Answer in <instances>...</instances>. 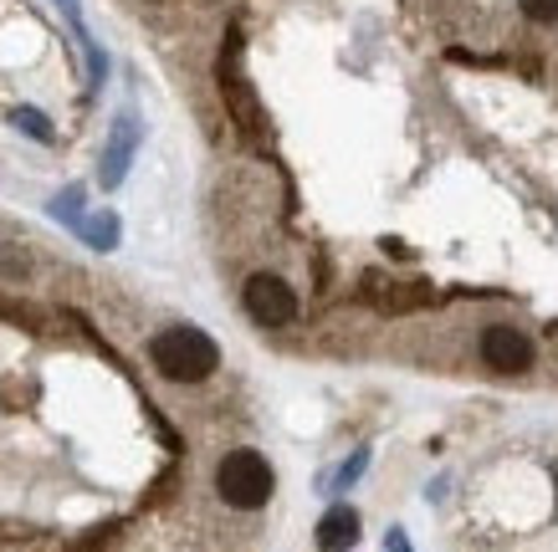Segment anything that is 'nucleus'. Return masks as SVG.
I'll use <instances>...</instances> for the list:
<instances>
[{"label":"nucleus","mask_w":558,"mask_h":552,"mask_svg":"<svg viewBox=\"0 0 558 552\" xmlns=\"http://www.w3.org/2000/svg\"><path fill=\"white\" fill-rule=\"evenodd\" d=\"M364 466H369V451H354L349 461H343V470H339V486H354L359 476H364Z\"/></svg>","instance_id":"obj_13"},{"label":"nucleus","mask_w":558,"mask_h":552,"mask_svg":"<svg viewBox=\"0 0 558 552\" xmlns=\"http://www.w3.org/2000/svg\"><path fill=\"white\" fill-rule=\"evenodd\" d=\"M476 353L497 373H527L533 368V343L518 328H508V322H492L487 333H482V343H476Z\"/></svg>","instance_id":"obj_4"},{"label":"nucleus","mask_w":558,"mask_h":552,"mask_svg":"<svg viewBox=\"0 0 558 552\" xmlns=\"http://www.w3.org/2000/svg\"><path fill=\"white\" fill-rule=\"evenodd\" d=\"M241 302H246L252 322H262V328H288V322L298 318V292H292L288 277H277V271H256V277H246Z\"/></svg>","instance_id":"obj_3"},{"label":"nucleus","mask_w":558,"mask_h":552,"mask_svg":"<svg viewBox=\"0 0 558 552\" xmlns=\"http://www.w3.org/2000/svg\"><path fill=\"white\" fill-rule=\"evenodd\" d=\"M149 364L170 379V384H205L220 368V348L216 338L201 333V328H165V333L149 343Z\"/></svg>","instance_id":"obj_1"},{"label":"nucleus","mask_w":558,"mask_h":552,"mask_svg":"<svg viewBox=\"0 0 558 552\" xmlns=\"http://www.w3.org/2000/svg\"><path fill=\"white\" fill-rule=\"evenodd\" d=\"M216 491L231 512H262V506L271 502V491H277L271 461L262 451H252V445L226 451L220 455V466H216Z\"/></svg>","instance_id":"obj_2"},{"label":"nucleus","mask_w":558,"mask_h":552,"mask_svg":"<svg viewBox=\"0 0 558 552\" xmlns=\"http://www.w3.org/2000/svg\"><path fill=\"white\" fill-rule=\"evenodd\" d=\"M51 216H57V220H72V225H77V216H83V189H68L62 200H51Z\"/></svg>","instance_id":"obj_12"},{"label":"nucleus","mask_w":558,"mask_h":552,"mask_svg":"<svg viewBox=\"0 0 558 552\" xmlns=\"http://www.w3.org/2000/svg\"><path fill=\"white\" fill-rule=\"evenodd\" d=\"M518 5H523V16L538 21V26H554L558 21V0H518Z\"/></svg>","instance_id":"obj_11"},{"label":"nucleus","mask_w":558,"mask_h":552,"mask_svg":"<svg viewBox=\"0 0 558 552\" xmlns=\"http://www.w3.org/2000/svg\"><path fill=\"white\" fill-rule=\"evenodd\" d=\"M11 123H16L26 138H36V144H51V123L36 108H11Z\"/></svg>","instance_id":"obj_10"},{"label":"nucleus","mask_w":558,"mask_h":552,"mask_svg":"<svg viewBox=\"0 0 558 552\" xmlns=\"http://www.w3.org/2000/svg\"><path fill=\"white\" fill-rule=\"evenodd\" d=\"M385 552H410V537L400 532V527H395V532L385 537Z\"/></svg>","instance_id":"obj_14"},{"label":"nucleus","mask_w":558,"mask_h":552,"mask_svg":"<svg viewBox=\"0 0 558 552\" xmlns=\"http://www.w3.org/2000/svg\"><path fill=\"white\" fill-rule=\"evenodd\" d=\"M220 87H226L231 113L241 118V128H256V98H252V87L241 83V72H236V41H231V57L220 62Z\"/></svg>","instance_id":"obj_7"},{"label":"nucleus","mask_w":558,"mask_h":552,"mask_svg":"<svg viewBox=\"0 0 558 552\" xmlns=\"http://www.w3.org/2000/svg\"><path fill=\"white\" fill-rule=\"evenodd\" d=\"M0 282H32V252L16 241L0 246Z\"/></svg>","instance_id":"obj_9"},{"label":"nucleus","mask_w":558,"mask_h":552,"mask_svg":"<svg viewBox=\"0 0 558 552\" xmlns=\"http://www.w3.org/2000/svg\"><path fill=\"white\" fill-rule=\"evenodd\" d=\"M134 144H138V123L134 118H119V123H113V144H108V154H102V189L123 184L129 164H134Z\"/></svg>","instance_id":"obj_5"},{"label":"nucleus","mask_w":558,"mask_h":552,"mask_svg":"<svg viewBox=\"0 0 558 552\" xmlns=\"http://www.w3.org/2000/svg\"><path fill=\"white\" fill-rule=\"evenodd\" d=\"M359 542V512L354 506H333L318 522V548L323 552H349Z\"/></svg>","instance_id":"obj_6"},{"label":"nucleus","mask_w":558,"mask_h":552,"mask_svg":"<svg viewBox=\"0 0 558 552\" xmlns=\"http://www.w3.org/2000/svg\"><path fill=\"white\" fill-rule=\"evenodd\" d=\"M77 231H83L87 246H98V252H113L119 246V216H93V220H77Z\"/></svg>","instance_id":"obj_8"}]
</instances>
